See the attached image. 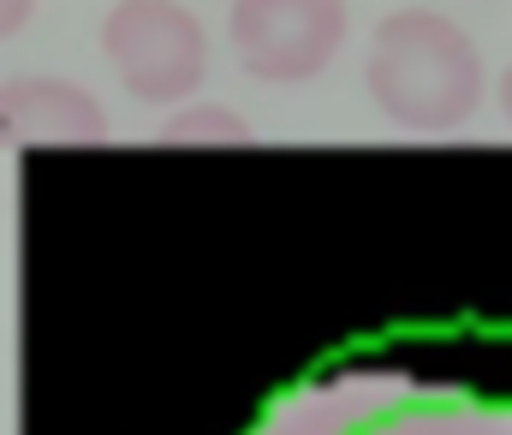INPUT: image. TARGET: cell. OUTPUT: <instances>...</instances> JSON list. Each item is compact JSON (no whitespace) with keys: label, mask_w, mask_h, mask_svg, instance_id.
<instances>
[{"label":"cell","mask_w":512,"mask_h":435,"mask_svg":"<svg viewBox=\"0 0 512 435\" xmlns=\"http://www.w3.org/2000/svg\"><path fill=\"white\" fill-rule=\"evenodd\" d=\"M233 48L268 84L316 78L346 42V0H233Z\"/></svg>","instance_id":"3957f363"},{"label":"cell","mask_w":512,"mask_h":435,"mask_svg":"<svg viewBox=\"0 0 512 435\" xmlns=\"http://www.w3.org/2000/svg\"><path fill=\"white\" fill-rule=\"evenodd\" d=\"M167 138H245V120L221 114V108H185L179 120L161 126Z\"/></svg>","instance_id":"5b68a950"},{"label":"cell","mask_w":512,"mask_h":435,"mask_svg":"<svg viewBox=\"0 0 512 435\" xmlns=\"http://www.w3.org/2000/svg\"><path fill=\"white\" fill-rule=\"evenodd\" d=\"M501 108H507V120H512V66L501 72Z\"/></svg>","instance_id":"52a82bcc"},{"label":"cell","mask_w":512,"mask_h":435,"mask_svg":"<svg viewBox=\"0 0 512 435\" xmlns=\"http://www.w3.org/2000/svg\"><path fill=\"white\" fill-rule=\"evenodd\" d=\"M30 12H36V0H0V42L18 36V30L30 24Z\"/></svg>","instance_id":"8992f818"},{"label":"cell","mask_w":512,"mask_h":435,"mask_svg":"<svg viewBox=\"0 0 512 435\" xmlns=\"http://www.w3.org/2000/svg\"><path fill=\"white\" fill-rule=\"evenodd\" d=\"M108 132L102 102L72 78H6L0 84V144H96Z\"/></svg>","instance_id":"277c9868"},{"label":"cell","mask_w":512,"mask_h":435,"mask_svg":"<svg viewBox=\"0 0 512 435\" xmlns=\"http://www.w3.org/2000/svg\"><path fill=\"white\" fill-rule=\"evenodd\" d=\"M102 54L137 102H185L209 72V36L179 0H120L102 18Z\"/></svg>","instance_id":"7a4b0ae2"},{"label":"cell","mask_w":512,"mask_h":435,"mask_svg":"<svg viewBox=\"0 0 512 435\" xmlns=\"http://www.w3.org/2000/svg\"><path fill=\"white\" fill-rule=\"evenodd\" d=\"M370 96L382 102L387 120L411 132H453L483 102V60L471 36L423 6L387 12L370 36Z\"/></svg>","instance_id":"6da1fadb"}]
</instances>
